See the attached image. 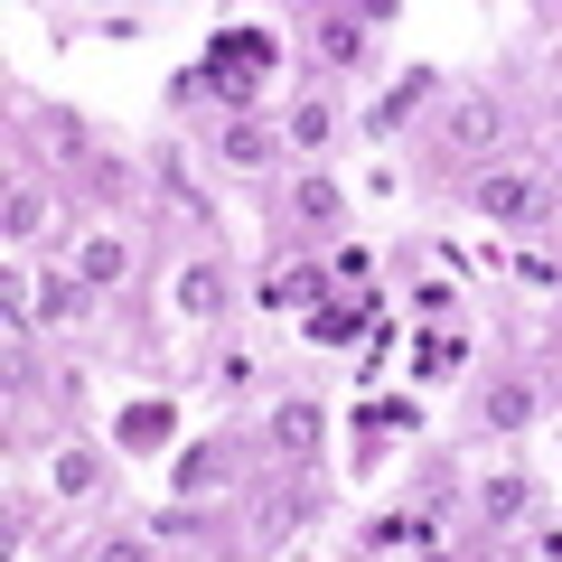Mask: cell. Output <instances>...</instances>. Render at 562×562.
I'll return each mask as SVG.
<instances>
[{
    "label": "cell",
    "instance_id": "cell-7",
    "mask_svg": "<svg viewBox=\"0 0 562 562\" xmlns=\"http://www.w3.org/2000/svg\"><path fill=\"white\" fill-rule=\"evenodd\" d=\"M262 150H272V132H262V122H235V132H225V160H235V169H254Z\"/></svg>",
    "mask_w": 562,
    "mask_h": 562
},
{
    "label": "cell",
    "instance_id": "cell-14",
    "mask_svg": "<svg viewBox=\"0 0 562 562\" xmlns=\"http://www.w3.org/2000/svg\"><path fill=\"white\" fill-rule=\"evenodd\" d=\"M160 431H169V413H160V403H140V413H132V422H122V441H140V450L160 441Z\"/></svg>",
    "mask_w": 562,
    "mask_h": 562
},
{
    "label": "cell",
    "instance_id": "cell-16",
    "mask_svg": "<svg viewBox=\"0 0 562 562\" xmlns=\"http://www.w3.org/2000/svg\"><path fill=\"white\" fill-rule=\"evenodd\" d=\"M413 103H422V76H413V85H394V94H384V113H375V132H394V122L413 113Z\"/></svg>",
    "mask_w": 562,
    "mask_h": 562
},
{
    "label": "cell",
    "instance_id": "cell-4",
    "mask_svg": "<svg viewBox=\"0 0 562 562\" xmlns=\"http://www.w3.org/2000/svg\"><path fill=\"white\" fill-rule=\"evenodd\" d=\"M497 132H506L497 103H460V122H450V140H460V150H479V140H497Z\"/></svg>",
    "mask_w": 562,
    "mask_h": 562
},
{
    "label": "cell",
    "instance_id": "cell-8",
    "mask_svg": "<svg viewBox=\"0 0 562 562\" xmlns=\"http://www.w3.org/2000/svg\"><path fill=\"white\" fill-rule=\"evenodd\" d=\"M216 301H225V291H216V272H179V310H188V319H206Z\"/></svg>",
    "mask_w": 562,
    "mask_h": 562
},
{
    "label": "cell",
    "instance_id": "cell-3",
    "mask_svg": "<svg viewBox=\"0 0 562 562\" xmlns=\"http://www.w3.org/2000/svg\"><path fill=\"white\" fill-rule=\"evenodd\" d=\"M272 441L291 450V460H310V450L328 441V422H319V403H281V413H272Z\"/></svg>",
    "mask_w": 562,
    "mask_h": 562
},
{
    "label": "cell",
    "instance_id": "cell-2",
    "mask_svg": "<svg viewBox=\"0 0 562 562\" xmlns=\"http://www.w3.org/2000/svg\"><path fill=\"white\" fill-rule=\"evenodd\" d=\"M479 206H487V216H506V225H535L543 206H553V188L525 179V169H497V179H479Z\"/></svg>",
    "mask_w": 562,
    "mask_h": 562
},
{
    "label": "cell",
    "instance_id": "cell-13",
    "mask_svg": "<svg viewBox=\"0 0 562 562\" xmlns=\"http://www.w3.org/2000/svg\"><path fill=\"white\" fill-rule=\"evenodd\" d=\"M57 487L76 497V487H94V450H57Z\"/></svg>",
    "mask_w": 562,
    "mask_h": 562
},
{
    "label": "cell",
    "instance_id": "cell-15",
    "mask_svg": "<svg viewBox=\"0 0 562 562\" xmlns=\"http://www.w3.org/2000/svg\"><path fill=\"white\" fill-rule=\"evenodd\" d=\"M487 516H525V479H487Z\"/></svg>",
    "mask_w": 562,
    "mask_h": 562
},
{
    "label": "cell",
    "instance_id": "cell-18",
    "mask_svg": "<svg viewBox=\"0 0 562 562\" xmlns=\"http://www.w3.org/2000/svg\"><path fill=\"white\" fill-rule=\"evenodd\" d=\"M553 150H562V113H553Z\"/></svg>",
    "mask_w": 562,
    "mask_h": 562
},
{
    "label": "cell",
    "instance_id": "cell-10",
    "mask_svg": "<svg viewBox=\"0 0 562 562\" xmlns=\"http://www.w3.org/2000/svg\"><path fill=\"white\" fill-rule=\"evenodd\" d=\"M291 206H301L310 225H338V188H328V179H301V198H291Z\"/></svg>",
    "mask_w": 562,
    "mask_h": 562
},
{
    "label": "cell",
    "instance_id": "cell-6",
    "mask_svg": "<svg viewBox=\"0 0 562 562\" xmlns=\"http://www.w3.org/2000/svg\"><path fill=\"white\" fill-rule=\"evenodd\" d=\"M29 132L47 140V150H85V132H76V113H57V103H38V122Z\"/></svg>",
    "mask_w": 562,
    "mask_h": 562
},
{
    "label": "cell",
    "instance_id": "cell-1",
    "mask_svg": "<svg viewBox=\"0 0 562 562\" xmlns=\"http://www.w3.org/2000/svg\"><path fill=\"white\" fill-rule=\"evenodd\" d=\"M272 66V38H254V29H225L216 38V66H206V85H216L225 103H254V76Z\"/></svg>",
    "mask_w": 562,
    "mask_h": 562
},
{
    "label": "cell",
    "instance_id": "cell-5",
    "mask_svg": "<svg viewBox=\"0 0 562 562\" xmlns=\"http://www.w3.org/2000/svg\"><path fill=\"white\" fill-rule=\"evenodd\" d=\"M319 47H328V57H366V20H338V10H328V20H319Z\"/></svg>",
    "mask_w": 562,
    "mask_h": 562
},
{
    "label": "cell",
    "instance_id": "cell-9",
    "mask_svg": "<svg viewBox=\"0 0 562 562\" xmlns=\"http://www.w3.org/2000/svg\"><path fill=\"white\" fill-rule=\"evenodd\" d=\"M487 422H506V431L535 422V394H525V384H497V394H487Z\"/></svg>",
    "mask_w": 562,
    "mask_h": 562
},
{
    "label": "cell",
    "instance_id": "cell-17",
    "mask_svg": "<svg viewBox=\"0 0 562 562\" xmlns=\"http://www.w3.org/2000/svg\"><path fill=\"white\" fill-rule=\"evenodd\" d=\"M94 562H150V543H140V535H103Z\"/></svg>",
    "mask_w": 562,
    "mask_h": 562
},
{
    "label": "cell",
    "instance_id": "cell-12",
    "mask_svg": "<svg viewBox=\"0 0 562 562\" xmlns=\"http://www.w3.org/2000/svg\"><path fill=\"white\" fill-rule=\"evenodd\" d=\"M0 216H10V235H20V244H29V235H38V225H47V206H38V198H29V188H20V198L0 206Z\"/></svg>",
    "mask_w": 562,
    "mask_h": 562
},
{
    "label": "cell",
    "instance_id": "cell-11",
    "mask_svg": "<svg viewBox=\"0 0 562 562\" xmlns=\"http://www.w3.org/2000/svg\"><path fill=\"white\" fill-rule=\"evenodd\" d=\"M85 281H122V244H113V235L85 244Z\"/></svg>",
    "mask_w": 562,
    "mask_h": 562
}]
</instances>
